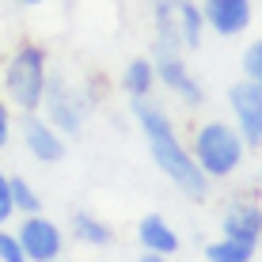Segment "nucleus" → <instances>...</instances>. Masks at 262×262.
Wrapping results in <instances>:
<instances>
[{
    "mask_svg": "<svg viewBox=\"0 0 262 262\" xmlns=\"http://www.w3.org/2000/svg\"><path fill=\"white\" fill-rule=\"evenodd\" d=\"M221 236L258 247V239H262V202H255L247 194L228 198V205L221 213Z\"/></svg>",
    "mask_w": 262,
    "mask_h": 262,
    "instance_id": "10",
    "label": "nucleus"
},
{
    "mask_svg": "<svg viewBox=\"0 0 262 262\" xmlns=\"http://www.w3.org/2000/svg\"><path fill=\"white\" fill-rule=\"evenodd\" d=\"M156 65H152V57H133L125 61L122 69V92L129 103H137V99H152L156 95Z\"/></svg>",
    "mask_w": 262,
    "mask_h": 262,
    "instance_id": "13",
    "label": "nucleus"
},
{
    "mask_svg": "<svg viewBox=\"0 0 262 262\" xmlns=\"http://www.w3.org/2000/svg\"><path fill=\"white\" fill-rule=\"evenodd\" d=\"M255 251H258L255 243H239V239L221 236V239L205 243V262H251Z\"/></svg>",
    "mask_w": 262,
    "mask_h": 262,
    "instance_id": "16",
    "label": "nucleus"
},
{
    "mask_svg": "<svg viewBox=\"0 0 262 262\" xmlns=\"http://www.w3.org/2000/svg\"><path fill=\"white\" fill-rule=\"evenodd\" d=\"M175 23H179L183 50H202V42H205V19H202L198 0H175Z\"/></svg>",
    "mask_w": 262,
    "mask_h": 262,
    "instance_id": "15",
    "label": "nucleus"
},
{
    "mask_svg": "<svg viewBox=\"0 0 262 262\" xmlns=\"http://www.w3.org/2000/svg\"><path fill=\"white\" fill-rule=\"evenodd\" d=\"M8 186H12V205H15V213H23V216L42 213V198H38V190H34L23 175H8Z\"/></svg>",
    "mask_w": 262,
    "mask_h": 262,
    "instance_id": "17",
    "label": "nucleus"
},
{
    "mask_svg": "<svg viewBox=\"0 0 262 262\" xmlns=\"http://www.w3.org/2000/svg\"><path fill=\"white\" fill-rule=\"evenodd\" d=\"M15 216V205H12V186H8V171H0V228Z\"/></svg>",
    "mask_w": 262,
    "mask_h": 262,
    "instance_id": "20",
    "label": "nucleus"
},
{
    "mask_svg": "<svg viewBox=\"0 0 262 262\" xmlns=\"http://www.w3.org/2000/svg\"><path fill=\"white\" fill-rule=\"evenodd\" d=\"M50 80V50L34 38H19L0 65V99L19 114H34L42 106Z\"/></svg>",
    "mask_w": 262,
    "mask_h": 262,
    "instance_id": "2",
    "label": "nucleus"
},
{
    "mask_svg": "<svg viewBox=\"0 0 262 262\" xmlns=\"http://www.w3.org/2000/svg\"><path fill=\"white\" fill-rule=\"evenodd\" d=\"M152 53H186L175 23V4H152Z\"/></svg>",
    "mask_w": 262,
    "mask_h": 262,
    "instance_id": "12",
    "label": "nucleus"
},
{
    "mask_svg": "<svg viewBox=\"0 0 262 262\" xmlns=\"http://www.w3.org/2000/svg\"><path fill=\"white\" fill-rule=\"evenodd\" d=\"M137 262H171V258H164V255H148V251H141V258Z\"/></svg>",
    "mask_w": 262,
    "mask_h": 262,
    "instance_id": "22",
    "label": "nucleus"
},
{
    "mask_svg": "<svg viewBox=\"0 0 262 262\" xmlns=\"http://www.w3.org/2000/svg\"><path fill=\"white\" fill-rule=\"evenodd\" d=\"M148 57H152V65H156V84L164 88V92H171L186 111L205 106V88L190 72V65H186V53H148Z\"/></svg>",
    "mask_w": 262,
    "mask_h": 262,
    "instance_id": "5",
    "label": "nucleus"
},
{
    "mask_svg": "<svg viewBox=\"0 0 262 262\" xmlns=\"http://www.w3.org/2000/svg\"><path fill=\"white\" fill-rule=\"evenodd\" d=\"M8 141H12V106L0 99V152L8 148Z\"/></svg>",
    "mask_w": 262,
    "mask_h": 262,
    "instance_id": "21",
    "label": "nucleus"
},
{
    "mask_svg": "<svg viewBox=\"0 0 262 262\" xmlns=\"http://www.w3.org/2000/svg\"><path fill=\"white\" fill-rule=\"evenodd\" d=\"M129 106H133V118L141 125V137L148 144V156H152V164H156V171L183 198L205 202V198H209V179L198 171L186 141L179 137L175 122H171L167 106H160L156 99H137V103H129Z\"/></svg>",
    "mask_w": 262,
    "mask_h": 262,
    "instance_id": "1",
    "label": "nucleus"
},
{
    "mask_svg": "<svg viewBox=\"0 0 262 262\" xmlns=\"http://www.w3.org/2000/svg\"><path fill=\"white\" fill-rule=\"evenodd\" d=\"M15 236H19V247H23L27 262H61V251H65V228L53 224L50 216H42V213L23 216L19 228H15Z\"/></svg>",
    "mask_w": 262,
    "mask_h": 262,
    "instance_id": "7",
    "label": "nucleus"
},
{
    "mask_svg": "<svg viewBox=\"0 0 262 262\" xmlns=\"http://www.w3.org/2000/svg\"><path fill=\"white\" fill-rule=\"evenodd\" d=\"M92 111H95V99L88 95L84 88H76L65 72H50L46 95H42L38 114L61 133V137H65V141H76L80 133H84L88 118H92Z\"/></svg>",
    "mask_w": 262,
    "mask_h": 262,
    "instance_id": "4",
    "label": "nucleus"
},
{
    "mask_svg": "<svg viewBox=\"0 0 262 262\" xmlns=\"http://www.w3.org/2000/svg\"><path fill=\"white\" fill-rule=\"evenodd\" d=\"M69 236L76 239V243H84V247H111L114 232H111V224L99 221L95 213L72 209V213H69Z\"/></svg>",
    "mask_w": 262,
    "mask_h": 262,
    "instance_id": "14",
    "label": "nucleus"
},
{
    "mask_svg": "<svg viewBox=\"0 0 262 262\" xmlns=\"http://www.w3.org/2000/svg\"><path fill=\"white\" fill-rule=\"evenodd\" d=\"M152 4H175V0H148V8H152Z\"/></svg>",
    "mask_w": 262,
    "mask_h": 262,
    "instance_id": "24",
    "label": "nucleus"
},
{
    "mask_svg": "<svg viewBox=\"0 0 262 262\" xmlns=\"http://www.w3.org/2000/svg\"><path fill=\"white\" fill-rule=\"evenodd\" d=\"M258 183H262V167H258Z\"/></svg>",
    "mask_w": 262,
    "mask_h": 262,
    "instance_id": "25",
    "label": "nucleus"
},
{
    "mask_svg": "<svg viewBox=\"0 0 262 262\" xmlns=\"http://www.w3.org/2000/svg\"><path fill=\"white\" fill-rule=\"evenodd\" d=\"M186 148H190L198 171L209 183H224V179L239 175L243 160H247V144L236 133V125L224 122V118H202L190 129Z\"/></svg>",
    "mask_w": 262,
    "mask_h": 262,
    "instance_id": "3",
    "label": "nucleus"
},
{
    "mask_svg": "<svg viewBox=\"0 0 262 262\" xmlns=\"http://www.w3.org/2000/svg\"><path fill=\"white\" fill-rule=\"evenodd\" d=\"M137 243H141V251H148V255H164V258H171L179 247H183L179 232L171 228L160 213H144L137 221Z\"/></svg>",
    "mask_w": 262,
    "mask_h": 262,
    "instance_id": "11",
    "label": "nucleus"
},
{
    "mask_svg": "<svg viewBox=\"0 0 262 262\" xmlns=\"http://www.w3.org/2000/svg\"><path fill=\"white\" fill-rule=\"evenodd\" d=\"M15 4H23V8H38V4H46V0H15Z\"/></svg>",
    "mask_w": 262,
    "mask_h": 262,
    "instance_id": "23",
    "label": "nucleus"
},
{
    "mask_svg": "<svg viewBox=\"0 0 262 262\" xmlns=\"http://www.w3.org/2000/svg\"><path fill=\"white\" fill-rule=\"evenodd\" d=\"M0 262H27L23 247H19V236L8 228H0Z\"/></svg>",
    "mask_w": 262,
    "mask_h": 262,
    "instance_id": "19",
    "label": "nucleus"
},
{
    "mask_svg": "<svg viewBox=\"0 0 262 262\" xmlns=\"http://www.w3.org/2000/svg\"><path fill=\"white\" fill-rule=\"evenodd\" d=\"M205 31L216 38H239L255 19V0H198Z\"/></svg>",
    "mask_w": 262,
    "mask_h": 262,
    "instance_id": "9",
    "label": "nucleus"
},
{
    "mask_svg": "<svg viewBox=\"0 0 262 262\" xmlns=\"http://www.w3.org/2000/svg\"><path fill=\"white\" fill-rule=\"evenodd\" d=\"M239 65H243V80H251L255 88H262V38L247 42V50H243Z\"/></svg>",
    "mask_w": 262,
    "mask_h": 262,
    "instance_id": "18",
    "label": "nucleus"
},
{
    "mask_svg": "<svg viewBox=\"0 0 262 262\" xmlns=\"http://www.w3.org/2000/svg\"><path fill=\"white\" fill-rule=\"evenodd\" d=\"M228 111H232V125L243 137L247 148H262V88H255L251 80H236L228 84Z\"/></svg>",
    "mask_w": 262,
    "mask_h": 262,
    "instance_id": "6",
    "label": "nucleus"
},
{
    "mask_svg": "<svg viewBox=\"0 0 262 262\" xmlns=\"http://www.w3.org/2000/svg\"><path fill=\"white\" fill-rule=\"evenodd\" d=\"M19 137H23V152L34 160V164H61L69 156V141L61 137L53 125L42 118L38 111L34 114H23L19 118Z\"/></svg>",
    "mask_w": 262,
    "mask_h": 262,
    "instance_id": "8",
    "label": "nucleus"
}]
</instances>
